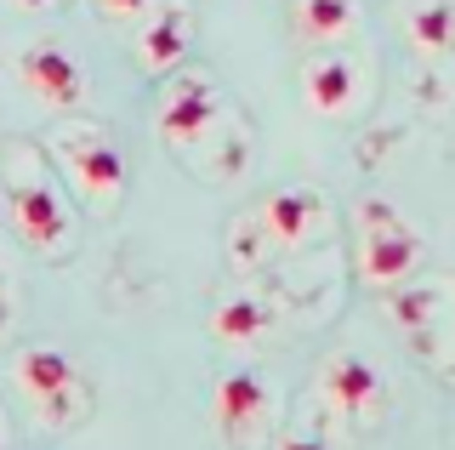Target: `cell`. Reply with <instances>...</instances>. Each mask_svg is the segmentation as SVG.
Returning a JSON list of instances; mask_svg holds the SVG:
<instances>
[{
  "mask_svg": "<svg viewBox=\"0 0 455 450\" xmlns=\"http://www.w3.org/2000/svg\"><path fill=\"white\" fill-rule=\"evenodd\" d=\"M154 137L177 160H188L194 172H205L211 182H234L251 160V125L234 115L222 80L211 68H188V63L160 80Z\"/></svg>",
  "mask_w": 455,
  "mask_h": 450,
  "instance_id": "1",
  "label": "cell"
},
{
  "mask_svg": "<svg viewBox=\"0 0 455 450\" xmlns=\"http://www.w3.org/2000/svg\"><path fill=\"white\" fill-rule=\"evenodd\" d=\"M46 160L57 165V177L68 182V194L92 211V217H114L132 189V165H125L120 143L103 120L85 115H63L46 137Z\"/></svg>",
  "mask_w": 455,
  "mask_h": 450,
  "instance_id": "2",
  "label": "cell"
},
{
  "mask_svg": "<svg viewBox=\"0 0 455 450\" xmlns=\"http://www.w3.org/2000/svg\"><path fill=\"white\" fill-rule=\"evenodd\" d=\"M6 222L35 257L57 262L75 251V205L46 172V154L28 143L6 154Z\"/></svg>",
  "mask_w": 455,
  "mask_h": 450,
  "instance_id": "3",
  "label": "cell"
},
{
  "mask_svg": "<svg viewBox=\"0 0 455 450\" xmlns=\"http://www.w3.org/2000/svg\"><path fill=\"white\" fill-rule=\"evenodd\" d=\"M427 262V245L416 222L398 211L387 194H359L353 200V274L370 291H398L416 279Z\"/></svg>",
  "mask_w": 455,
  "mask_h": 450,
  "instance_id": "4",
  "label": "cell"
},
{
  "mask_svg": "<svg viewBox=\"0 0 455 450\" xmlns=\"http://www.w3.org/2000/svg\"><path fill=\"white\" fill-rule=\"evenodd\" d=\"M381 86V68L370 58L364 40H347V46H319L296 58V92H302V108L319 120L353 125L370 115Z\"/></svg>",
  "mask_w": 455,
  "mask_h": 450,
  "instance_id": "5",
  "label": "cell"
},
{
  "mask_svg": "<svg viewBox=\"0 0 455 450\" xmlns=\"http://www.w3.org/2000/svg\"><path fill=\"white\" fill-rule=\"evenodd\" d=\"M12 382L23 388V399L40 411V422H52V428H63V422H75L85 411V382H80V365L63 354V348L52 342H35L23 348L18 359H12Z\"/></svg>",
  "mask_w": 455,
  "mask_h": 450,
  "instance_id": "6",
  "label": "cell"
},
{
  "mask_svg": "<svg viewBox=\"0 0 455 450\" xmlns=\"http://www.w3.org/2000/svg\"><path fill=\"white\" fill-rule=\"evenodd\" d=\"M251 217H256V229H262L267 251L284 257V251H307L331 229V200H324L319 189H307V182H291V189L262 194V200L251 205Z\"/></svg>",
  "mask_w": 455,
  "mask_h": 450,
  "instance_id": "7",
  "label": "cell"
},
{
  "mask_svg": "<svg viewBox=\"0 0 455 450\" xmlns=\"http://www.w3.org/2000/svg\"><path fill=\"white\" fill-rule=\"evenodd\" d=\"M12 68H18V86L35 97L40 108H52V115H75L85 103V92H92L85 63L68 46H57V40H28Z\"/></svg>",
  "mask_w": 455,
  "mask_h": 450,
  "instance_id": "8",
  "label": "cell"
},
{
  "mask_svg": "<svg viewBox=\"0 0 455 450\" xmlns=\"http://www.w3.org/2000/svg\"><path fill=\"white\" fill-rule=\"evenodd\" d=\"M211 411H217V428L222 439L234 450H256L267 439V416H274V393L256 371H228L217 382V399H211Z\"/></svg>",
  "mask_w": 455,
  "mask_h": 450,
  "instance_id": "9",
  "label": "cell"
},
{
  "mask_svg": "<svg viewBox=\"0 0 455 450\" xmlns=\"http://www.w3.org/2000/svg\"><path fill=\"white\" fill-rule=\"evenodd\" d=\"M132 52H137V68L148 80L177 75V68L188 63V52H194V12L182 6V0H160V6L137 23Z\"/></svg>",
  "mask_w": 455,
  "mask_h": 450,
  "instance_id": "10",
  "label": "cell"
},
{
  "mask_svg": "<svg viewBox=\"0 0 455 450\" xmlns=\"http://www.w3.org/2000/svg\"><path fill=\"white\" fill-rule=\"evenodd\" d=\"M319 399L347 422H370V416H381V405H387V382H381V371L364 354L347 348V354H331L319 365Z\"/></svg>",
  "mask_w": 455,
  "mask_h": 450,
  "instance_id": "11",
  "label": "cell"
},
{
  "mask_svg": "<svg viewBox=\"0 0 455 450\" xmlns=\"http://www.w3.org/2000/svg\"><path fill=\"white\" fill-rule=\"evenodd\" d=\"M296 52H319V46H347L364 35V0H291L284 12Z\"/></svg>",
  "mask_w": 455,
  "mask_h": 450,
  "instance_id": "12",
  "label": "cell"
},
{
  "mask_svg": "<svg viewBox=\"0 0 455 450\" xmlns=\"http://www.w3.org/2000/svg\"><path fill=\"white\" fill-rule=\"evenodd\" d=\"M267 331H274V308L245 285L217 297V308H211V336L228 342V348H251V342H262Z\"/></svg>",
  "mask_w": 455,
  "mask_h": 450,
  "instance_id": "13",
  "label": "cell"
},
{
  "mask_svg": "<svg viewBox=\"0 0 455 450\" xmlns=\"http://www.w3.org/2000/svg\"><path fill=\"white\" fill-rule=\"evenodd\" d=\"M404 40L421 63L455 58V0H416L404 12Z\"/></svg>",
  "mask_w": 455,
  "mask_h": 450,
  "instance_id": "14",
  "label": "cell"
},
{
  "mask_svg": "<svg viewBox=\"0 0 455 450\" xmlns=\"http://www.w3.org/2000/svg\"><path fill=\"white\" fill-rule=\"evenodd\" d=\"M228 262H234L239 274H256V269L274 262V251H267V240H262V229H256L251 211H239V217L228 222Z\"/></svg>",
  "mask_w": 455,
  "mask_h": 450,
  "instance_id": "15",
  "label": "cell"
},
{
  "mask_svg": "<svg viewBox=\"0 0 455 450\" xmlns=\"http://www.w3.org/2000/svg\"><path fill=\"white\" fill-rule=\"evenodd\" d=\"M154 6H160V0H92V12H97L103 23H114V29H125V23H142Z\"/></svg>",
  "mask_w": 455,
  "mask_h": 450,
  "instance_id": "16",
  "label": "cell"
},
{
  "mask_svg": "<svg viewBox=\"0 0 455 450\" xmlns=\"http://www.w3.org/2000/svg\"><path fill=\"white\" fill-rule=\"evenodd\" d=\"M12 319H18V297H12V279L0 274V336L12 331Z\"/></svg>",
  "mask_w": 455,
  "mask_h": 450,
  "instance_id": "17",
  "label": "cell"
},
{
  "mask_svg": "<svg viewBox=\"0 0 455 450\" xmlns=\"http://www.w3.org/2000/svg\"><path fill=\"white\" fill-rule=\"evenodd\" d=\"M279 450H331V445L319 433H291V439H279Z\"/></svg>",
  "mask_w": 455,
  "mask_h": 450,
  "instance_id": "18",
  "label": "cell"
},
{
  "mask_svg": "<svg viewBox=\"0 0 455 450\" xmlns=\"http://www.w3.org/2000/svg\"><path fill=\"white\" fill-rule=\"evenodd\" d=\"M18 6H28V12H57L63 0H18Z\"/></svg>",
  "mask_w": 455,
  "mask_h": 450,
  "instance_id": "19",
  "label": "cell"
},
{
  "mask_svg": "<svg viewBox=\"0 0 455 450\" xmlns=\"http://www.w3.org/2000/svg\"><path fill=\"white\" fill-rule=\"evenodd\" d=\"M0 450H6V433H0Z\"/></svg>",
  "mask_w": 455,
  "mask_h": 450,
  "instance_id": "20",
  "label": "cell"
}]
</instances>
